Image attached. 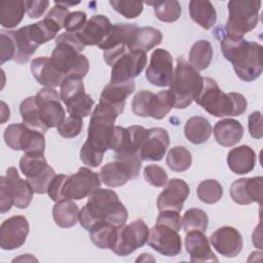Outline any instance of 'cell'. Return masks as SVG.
<instances>
[{
    "mask_svg": "<svg viewBox=\"0 0 263 263\" xmlns=\"http://www.w3.org/2000/svg\"><path fill=\"white\" fill-rule=\"evenodd\" d=\"M119 115L112 107L99 102L90 116L87 139L80 149V159L84 164L97 167L102 163L104 153L110 149L114 123Z\"/></svg>",
    "mask_w": 263,
    "mask_h": 263,
    "instance_id": "cell-1",
    "label": "cell"
},
{
    "mask_svg": "<svg viewBox=\"0 0 263 263\" xmlns=\"http://www.w3.org/2000/svg\"><path fill=\"white\" fill-rule=\"evenodd\" d=\"M128 213L115 191L98 188L88 196L87 202L79 211L80 225L90 230L101 222H108L117 228L125 225Z\"/></svg>",
    "mask_w": 263,
    "mask_h": 263,
    "instance_id": "cell-2",
    "label": "cell"
},
{
    "mask_svg": "<svg viewBox=\"0 0 263 263\" xmlns=\"http://www.w3.org/2000/svg\"><path fill=\"white\" fill-rule=\"evenodd\" d=\"M223 57L229 61L238 78L251 82L262 74V45L247 41L245 38H233L224 32L220 39Z\"/></svg>",
    "mask_w": 263,
    "mask_h": 263,
    "instance_id": "cell-3",
    "label": "cell"
},
{
    "mask_svg": "<svg viewBox=\"0 0 263 263\" xmlns=\"http://www.w3.org/2000/svg\"><path fill=\"white\" fill-rule=\"evenodd\" d=\"M84 47L77 33H63L55 40L50 60L66 77L83 79L89 69L87 58L80 53Z\"/></svg>",
    "mask_w": 263,
    "mask_h": 263,
    "instance_id": "cell-4",
    "label": "cell"
},
{
    "mask_svg": "<svg viewBox=\"0 0 263 263\" xmlns=\"http://www.w3.org/2000/svg\"><path fill=\"white\" fill-rule=\"evenodd\" d=\"M194 101L215 117L239 116L248 105L241 93L222 91L217 82L210 77H203L202 88Z\"/></svg>",
    "mask_w": 263,
    "mask_h": 263,
    "instance_id": "cell-5",
    "label": "cell"
},
{
    "mask_svg": "<svg viewBox=\"0 0 263 263\" xmlns=\"http://www.w3.org/2000/svg\"><path fill=\"white\" fill-rule=\"evenodd\" d=\"M63 29L54 21L44 17L35 24L20 28L16 31H11L15 42L16 54L14 62L26 64L35 53L36 49L43 43L53 39L57 34Z\"/></svg>",
    "mask_w": 263,
    "mask_h": 263,
    "instance_id": "cell-6",
    "label": "cell"
},
{
    "mask_svg": "<svg viewBox=\"0 0 263 263\" xmlns=\"http://www.w3.org/2000/svg\"><path fill=\"white\" fill-rule=\"evenodd\" d=\"M203 77L182 57L177 59L170 92L174 99V108L185 109L198 96L202 88Z\"/></svg>",
    "mask_w": 263,
    "mask_h": 263,
    "instance_id": "cell-7",
    "label": "cell"
},
{
    "mask_svg": "<svg viewBox=\"0 0 263 263\" xmlns=\"http://www.w3.org/2000/svg\"><path fill=\"white\" fill-rule=\"evenodd\" d=\"M261 1L259 0H235L227 3L228 20L224 33L233 38H243V35L258 24Z\"/></svg>",
    "mask_w": 263,
    "mask_h": 263,
    "instance_id": "cell-8",
    "label": "cell"
},
{
    "mask_svg": "<svg viewBox=\"0 0 263 263\" xmlns=\"http://www.w3.org/2000/svg\"><path fill=\"white\" fill-rule=\"evenodd\" d=\"M142 159L139 154H114V161L100 170V179L108 187H119L139 176Z\"/></svg>",
    "mask_w": 263,
    "mask_h": 263,
    "instance_id": "cell-9",
    "label": "cell"
},
{
    "mask_svg": "<svg viewBox=\"0 0 263 263\" xmlns=\"http://www.w3.org/2000/svg\"><path fill=\"white\" fill-rule=\"evenodd\" d=\"M138 29L134 24L118 23L113 26L109 35L99 45V48L104 50V61L107 65L112 67L117 59L133 50Z\"/></svg>",
    "mask_w": 263,
    "mask_h": 263,
    "instance_id": "cell-10",
    "label": "cell"
},
{
    "mask_svg": "<svg viewBox=\"0 0 263 263\" xmlns=\"http://www.w3.org/2000/svg\"><path fill=\"white\" fill-rule=\"evenodd\" d=\"M18 165L35 193H47L48 186L55 176V172L47 164L44 153H25L20 159Z\"/></svg>",
    "mask_w": 263,
    "mask_h": 263,
    "instance_id": "cell-11",
    "label": "cell"
},
{
    "mask_svg": "<svg viewBox=\"0 0 263 263\" xmlns=\"http://www.w3.org/2000/svg\"><path fill=\"white\" fill-rule=\"evenodd\" d=\"M4 141L12 150L25 153L43 154L45 150L44 134L27 127L24 123L9 124L4 130Z\"/></svg>",
    "mask_w": 263,
    "mask_h": 263,
    "instance_id": "cell-12",
    "label": "cell"
},
{
    "mask_svg": "<svg viewBox=\"0 0 263 263\" xmlns=\"http://www.w3.org/2000/svg\"><path fill=\"white\" fill-rule=\"evenodd\" d=\"M60 97L70 115L81 118L90 115L95 102L91 97L85 92L82 79L66 77L61 84Z\"/></svg>",
    "mask_w": 263,
    "mask_h": 263,
    "instance_id": "cell-13",
    "label": "cell"
},
{
    "mask_svg": "<svg viewBox=\"0 0 263 263\" xmlns=\"http://www.w3.org/2000/svg\"><path fill=\"white\" fill-rule=\"evenodd\" d=\"M150 230L142 219H137L118 228L112 252L117 256H127L143 247L149 238Z\"/></svg>",
    "mask_w": 263,
    "mask_h": 263,
    "instance_id": "cell-14",
    "label": "cell"
},
{
    "mask_svg": "<svg viewBox=\"0 0 263 263\" xmlns=\"http://www.w3.org/2000/svg\"><path fill=\"white\" fill-rule=\"evenodd\" d=\"M100 176L88 167H80L75 174L68 176L63 184L62 194L65 199L79 200L90 195L100 188Z\"/></svg>",
    "mask_w": 263,
    "mask_h": 263,
    "instance_id": "cell-15",
    "label": "cell"
},
{
    "mask_svg": "<svg viewBox=\"0 0 263 263\" xmlns=\"http://www.w3.org/2000/svg\"><path fill=\"white\" fill-rule=\"evenodd\" d=\"M147 54L142 50H129L115 61L111 70L110 83H123L134 80L144 70Z\"/></svg>",
    "mask_w": 263,
    "mask_h": 263,
    "instance_id": "cell-16",
    "label": "cell"
},
{
    "mask_svg": "<svg viewBox=\"0 0 263 263\" xmlns=\"http://www.w3.org/2000/svg\"><path fill=\"white\" fill-rule=\"evenodd\" d=\"M35 97L44 125L47 128L58 126L65 118V110L58 91L53 87H44Z\"/></svg>",
    "mask_w": 263,
    "mask_h": 263,
    "instance_id": "cell-17",
    "label": "cell"
},
{
    "mask_svg": "<svg viewBox=\"0 0 263 263\" xmlns=\"http://www.w3.org/2000/svg\"><path fill=\"white\" fill-rule=\"evenodd\" d=\"M174 77L173 58L171 53L157 48L150 55V63L146 69V79L155 86H170Z\"/></svg>",
    "mask_w": 263,
    "mask_h": 263,
    "instance_id": "cell-18",
    "label": "cell"
},
{
    "mask_svg": "<svg viewBox=\"0 0 263 263\" xmlns=\"http://www.w3.org/2000/svg\"><path fill=\"white\" fill-rule=\"evenodd\" d=\"M30 226L26 217L12 216L2 222L0 226V247L11 251L21 248L29 234Z\"/></svg>",
    "mask_w": 263,
    "mask_h": 263,
    "instance_id": "cell-19",
    "label": "cell"
},
{
    "mask_svg": "<svg viewBox=\"0 0 263 263\" xmlns=\"http://www.w3.org/2000/svg\"><path fill=\"white\" fill-rule=\"evenodd\" d=\"M147 243L156 252L167 257L177 256L182 251V240L178 231L162 224L156 223L152 227Z\"/></svg>",
    "mask_w": 263,
    "mask_h": 263,
    "instance_id": "cell-20",
    "label": "cell"
},
{
    "mask_svg": "<svg viewBox=\"0 0 263 263\" xmlns=\"http://www.w3.org/2000/svg\"><path fill=\"white\" fill-rule=\"evenodd\" d=\"M190 193L188 184L178 178L171 179L164 185V189L157 198V209L161 211H177L183 209V204Z\"/></svg>",
    "mask_w": 263,
    "mask_h": 263,
    "instance_id": "cell-21",
    "label": "cell"
},
{
    "mask_svg": "<svg viewBox=\"0 0 263 263\" xmlns=\"http://www.w3.org/2000/svg\"><path fill=\"white\" fill-rule=\"evenodd\" d=\"M210 242L220 255L227 258L236 257L241 252L243 246L240 232L231 226L218 228L210 236Z\"/></svg>",
    "mask_w": 263,
    "mask_h": 263,
    "instance_id": "cell-22",
    "label": "cell"
},
{
    "mask_svg": "<svg viewBox=\"0 0 263 263\" xmlns=\"http://www.w3.org/2000/svg\"><path fill=\"white\" fill-rule=\"evenodd\" d=\"M170 145V136L164 128L152 127L147 129V135L140 148L142 161H159L163 158Z\"/></svg>",
    "mask_w": 263,
    "mask_h": 263,
    "instance_id": "cell-23",
    "label": "cell"
},
{
    "mask_svg": "<svg viewBox=\"0 0 263 263\" xmlns=\"http://www.w3.org/2000/svg\"><path fill=\"white\" fill-rule=\"evenodd\" d=\"M0 179L5 183L14 206L17 209H26L30 205L34 190L28 180H23L20 177L14 166H10L6 171V176H1Z\"/></svg>",
    "mask_w": 263,
    "mask_h": 263,
    "instance_id": "cell-24",
    "label": "cell"
},
{
    "mask_svg": "<svg viewBox=\"0 0 263 263\" xmlns=\"http://www.w3.org/2000/svg\"><path fill=\"white\" fill-rule=\"evenodd\" d=\"M262 177L241 178L230 186V196L238 204L247 205L252 202L262 203Z\"/></svg>",
    "mask_w": 263,
    "mask_h": 263,
    "instance_id": "cell-25",
    "label": "cell"
},
{
    "mask_svg": "<svg viewBox=\"0 0 263 263\" xmlns=\"http://www.w3.org/2000/svg\"><path fill=\"white\" fill-rule=\"evenodd\" d=\"M113 28L110 20L103 15L97 14L91 16L83 28L77 33L80 41L86 45H100L109 35Z\"/></svg>",
    "mask_w": 263,
    "mask_h": 263,
    "instance_id": "cell-26",
    "label": "cell"
},
{
    "mask_svg": "<svg viewBox=\"0 0 263 263\" xmlns=\"http://www.w3.org/2000/svg\"><path fill=\"white\" fill-rule=\"evenodd\" d=\"M31 72L37 82L45 87H57L61 86L62 82L66 78L51 62L48 57H39L31 61Z\"/></svg>",
    "mask_w": 263,
    "mask_h": 263,
    "instance_id": "cell-27",
    "label": "cell"
},
{
    "mask_svg": "<svg viewBox=\"0 0 263 263\" xmlns=\"http://www.w3.org/2000/svg\"><path fill=\"white\" fill-rule=\"evenodd\" d=\"M185 248L191 262H217L218 258L211 249L208 237L201 231L186 232Z\"/></svg>",
    "mask_w": 263,
    "mask_h": 263,
    "instance_id": "cell-28",
    "label": "cell"
},
{
    "mask_svg": "<svg viewBox=\"0 0 263 263\" xmlns=\"http://www.w3.org/2000/svg\"><path fill=\"white\" fill-rule=\"evenodd\" d=\"M135 90V81L130 80L123 83H109L106 85L101 93L100 102L104 103L119 114L124 110L126 98Z\"/></svg>",
    "mask_w": 263,
    "mask_h": 263,
    "instance_id": "cell-29",
    "label": "cell"
},
{
    "mask_svg": "<svg viewBox=\"0 0 263 263\" xmlns=\"http://www.w3.org/2000/svg\"><path fill=\"white\" fill-rule=\"evenodd\" d=\"M227 164L231 172L245 175L252 172L256 164V153L247 145L232 148L227 155Z\"/></svg>",
    "mask_w": 263,
    "mask_h": 263,
    "instance_id": "cell-30",
    "label": "cell"
},
{
    "mask_svg": "<svg viewBox=\"0 0 263 263\" xmlns=\"http://www.w3.org/2000/svg\"><path fill=\"white\" fill-rule=\"evenodd\" d=\"M242 136L243 127L241 123L235 119H221L214 126L215 140L223 147H231L237 144Z\"/></svg>",
    "mask_w": 263,
    "mask_h": 263,
    "instance_id": "cell-31",
    "label": "cell"
},
{
    "mask_svg": "<svg viewBox=\"0 0 263 263\" xmlns=\"http://www.w3.org/2000/svg\"><path fill=\"white\" fill-rule=\"evenodd\" d=\"M190 17L201 28L209 30L214 27L217 21V13L214 5L208 0H191L189 2Z\"/></svg>",
    "mask_w": 263,
    "mask_h": 263,
    "instance_id": "cell-32",
    "label": "cell"
},
{
    "mask_svg": "<svg viewBox=\"0 0 263 263\" xmlns=\"http://www.w3.org/2000/svg\"><path fill=\"white\" fill-rule=\"evenodd\" d=\"M52 217L55 224L62 228L76 225L79 217V208L72 199H63L52 208Z\"/></svg>",
    "mask_w": 263,
    "mask_h": 263,
    "instance_id": "cell-33",
    "label": "cell"
},
{
    "mask_svg": "<svg viewBox=\"0 0 263 263\" xmlns=\"http://www.w3.org/2000/svg\"><path fill=\"white\" fill-rule=\"evenodd\" d=\"M185 137L189 142L195 145L205 143L212 134V126L208 119L202 116H193L189 118L184 126Z\"/></svg>",
    "mask_w": 263,
    "mask_h": 263,
    "instance_id": "cell-34",
    "label": "cell"
},
{
    "mask_svg": "<svg viewBox=\"0 0 263 263\" xmlns=\"http://www.w3.org/2000/svg\"><path fill=\"white\" fill-rule=\"evenodd\" d=\"M26 5L23 0H4L0 2V24L3 28H14L25 14Z\"/></svg>",
    "mask_w": 263,
    "mask_h": 263,
    "instance_id": "cell-35",
    "label": "cell"
},
{
    "mask_svg": "<svg viewBox=\"0 0 263 263\" xmlns=\"http://www.w3.org/2000/svg\"><path fill=\"white\" fill-rule=\"evenodd\" d=\"M20 113L23 119V123L27 127L41 132L43 134L48 129L41 120L36 97H29L25 99L20 105Z\"/></svg>",
    "mask_w": 263,
    "mask_h": 263,
    "instance_id": "cell-36",
    "label": "cell"
},
{
    "mask_svg": "<svg viewBox=\"0 0 263 263\" xmlns=\"http://www.w3.org/2000/svg\"><path fill=\"white\" fill-rule=\"evenodd\" d=\"M118 228L108 222H101L89 230V238L99 249H110L115 245Z\"/></svg>",
    "mask_w": 263,
    "mask_h": 263,
    "instance_id": "cell-37",
    "label": "cell"
},
{
    "mask_svg": "<svg viewBox=\"0 0 263 263\" xmlns=\"http://www.w3.org/2000/svg\"><path fill=\"white\" fill-rule=\"evenodd\" d=\"M189 65L196 71L206 69L213 59V47L208 40L196 41L189 50Z\"/></svg>",
    "mask_w": 263,
    "mask_h": 263,
    "instance_id": "cell-38",
    "label": "cell"
},
{
    "mask_svg": "<svg viewBox=\"0 0 263 263\" xmlns=\"http://www.w3.org/2000/svg\"><path fill=\"white\" fill-rule=\"evenodd\" d=\"M161 40L162 33L158 29L152 27L139 28L136 33L133 50H142L147 52L159 45Z\"/></svg>",
    "mask_w": 263,
    "mask_h": 263,
    "instance_id": "cell-39",
    "label": "cell"
},
{
    "mask_svg": "<svg viewBox=\"0 0 263 263\" xmlns=\"http://www.w3.org/2000/svg\"><path fill=\"white\" fill-rule=\"evenodd\" d=\"M148 5H152L154 7L155 16L165 23L176 22L182 12L181 5L178 1H156V2H146Z\"/></svg>",
    "mask_w": 263,
    "mask_h": 263,
    "instance_id": "cell-40",
    "label": "cell"
},
{
    "mask_svg": "<svg viewBox=\"0 0 263 263\" xmlns=\"http://www.w3.org/2000/svg\"><path fill=\"white\" fill-rule=\"evenodd\" d=\"M192 163L190 151L183 146H175L170 149L166 156V164L174 172H185Z\"/></svg>",
    "mask_w": 263,
    "mask_h": 263,
    "instance_id": "cell-41",
    "label": "cell"
},
{
    "mask_svg": "<svg viewBox=\"0 0 263 263\" xmlns=\"http://www.w3.org/2000/svg\"><path fill=\"white\" fill-rule=\"evenodd\" d=\"M174 108V99L170 90L154 93L150 103V117L154 119L164 118Z\"/></svg>",
    "mask_w": 263,
    "mask_h": 263,
    "instance_id": "cell-42",
    "label": "cell"
},
{
    "mask_svg": "<svg viewBox=\"0 0 263 263\" xmlns=\"http://www.w3.org/2000/svg\"><path fill=\"white\" fill-rule=\"evenodd\" d=\"M209 225V218L204 211L192 208L185 212L182 218V226L185 232L201 231L204 232Z\"/></svg>",
    "mask_w": 263,
    "mask_h": 263,
    "instance_id": "cell-43",
    "label": "cell"
},
{
    "mask_svg": "<svg viewBox=\"0 0 263 263\" xmlns=\"http://www.w3.org/2000/svg\"><path fill=\"white\" fill-rule=\"evenodd\" d=\"M196 193L202 202L213 204L222 198L223 187L217 180L209 179L202 181L197 186Z\"/></svg>",
    "mask_w": 263,
    "mask_h": 263,
    "instance_id": "cell-44",
    "label": "cell"
},
{
    "mask_svg": "<svg viewBox=\"0 0 263 263\" xmlns=\"http://www.w3.org/2000/svg\"><path fill=\"white\" fill-rule=\"evenodd\" d=\"M110 5L118 13L126 18H136L143 11L144 3L135 0H111Z\"/></svg>",
    "mask_w": 263,
    "mask_h": 263,
    "instance_id": "cell-45",
    "label": "cell"
},
{
    "mask_svg": "<svg viewBox=\"0 0 263 263\" xmlns=\"http://www.w3.org/2000/svg\"><path fill=\"white\" fill-rule=\"evenodd\" d=\"M83 127V121L81 117L69 115L57 126L58 133L67 139L77 137Z\"/></svg>",
    "mask_w": 263,
    "mask_h": 263,
    "instance_id": "cell-46",
    "label": "cell"
},
{
    "mask_svg": "<svg viewBox=\"0 0 263 263\" xmlns=\"http://www.w3.org/2000/svg\"><path fill=\"white\" fill-rule=\"evenodd\" d=\"M153 96L154 93L148 90L137 92L132 101L133 112L140 117H150V103Z\"/></svg>",
    "mask_w": 263,
    "mask_h": 263,
    "instance_id": "cell-47",
    "label": "cell"
},
{
    "mask_svg": "<svg viewBox=\"0 0 263 263\" xmlns=\"http://www.w3.org/2000/svg\"><path fill=\"white\" fill-rule=\"evenodd\" d=\"M16 54L15 42L12 37L11 31H1L0 41V64H4L7 61L14 60Z\"/></svg>",
    "mask_w": 263,
    "mask_h": 263,
    "instance_id": "cell-48",
    "label": "cell"
},
{
    "mask_svg": "<svg viewBox=\"0 0 263 263\" xmlns=\"http://www.w3.org/2000/svg\"><path fill=\"white\" fill-rule=\"evenodd\" d=\"M143 175L146 182L154 187H164L168 181L166 172L161 166L156 164L147 165L144 168Z\"/></svg>",
    "mask_w": 263,
    "mask_h": 263,
    "instance_id": "cell-49",
    "label": "cell"
},
{
    "mask_svg": "<svg viewBox=\"0 0 263 263\" xmlns=\"http://www.w3.org/2000/svg\"><path fill=\"white\" fill-rule=\"evenodd\" d=\"M86 13L83 11L70 12L64 22V29L69 33H78L86 24Z\"/></svg>",
    "mask_w": 263,
    "mask_h": 263,
    "instance_id": "cell-50",
    "label": "cell"
},
{
    "mask_svg": "<svg viewBox=\"0 0 263 263\" xmlns=\"http://www.w3.org/2000/svg\"><path fill=\"white\" fill-rule=\"evenodd\" d=\"M156 223L165 225L176 231H179L182 227V218L177 211H161L156 219Z\"/></svg>",
    "mask_w": 263,
    "mask_h": 263,
    "instance_id": "cell-51",
    "label": "cell"
},
{
    "mask_svg": "<svg viewBox=\"0 0 263 263\" xmlns=\"http://www.w3.org/2000/svg\"><path fill=\"white\" fill-rule=\"evenodd\" d=\"M67 178H68L67 175H62V174L55 175L53 177V179L51 180V182L48 186V189H47V194L51 200L58 202L60 200L65 199L62 194V188H63V184Z\"/></svg>",
    "mask_w": 263,
    "mask_h": 263,
    "instance_id": "cell-52",
    "label": "cell"
},
{
    "mask_svg": "<svg viewBox=\"0 0 263 263\" xmlns=\"http://www.w3.org/2000/svg\"><path fill=\"white\" fill-rule=\"evenodd\" d=\"M26 10L31 18L40 17L49 5V1L47 0H27L25 1Z\"/></svg>",
    "mask_w": 263,
    "mask_h": 263,
    "instance_id": "cell-53",
    "label": "cell"
},
{
    "mask_svg": "<svg viewBox=\"0 0 263 263\" xmlns=\"http://www.w3.org/2000/svg\"><path fill=\"white\" fill-rule=\"evenodd\" d=\"M249 132L254 139H261L263 137L262 129V114L260 111H255L250 114L249 119Z\"/></svg>",
    "mask_w": 263,
    "mask_h": 263,
    "instance_id": "cell-54",
    "label": "cell"
},
{
    "mask_svg": "<svg viewBox=\"0 0 263 263\" xmlns=\"http://www.w3.org/2000/svg\"><path fill=\"white\" fill-rule=\"evenodd\" d=\"M1 123H4L8 118H9V108L6 106V104L4 102H1Z\"/></svg>",
    "mask_w": 263,
    "mask_h": 263,
    "instance_id": "cell-55",
    "label": "cell"
}]
</instances>
